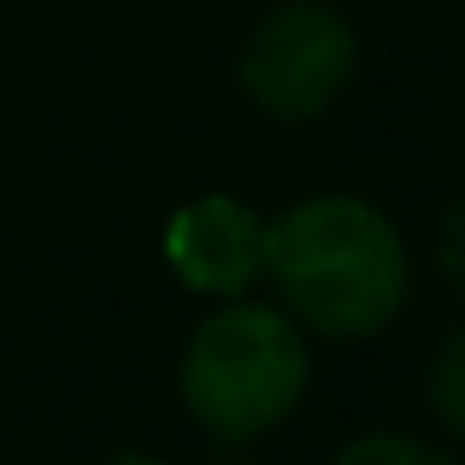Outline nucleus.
<instances>
[{
    "instance_id": "obj_2",
    "label": "nucleus",
    "mask_w": 465,
    "mask_h": 465,
    "mask_svg": "<svg viewBox=\"0 0 465 465\" xmlns=\"http://www.w3.org/2000/svg\"><path fill=\"white\" fill-rule=\"evenodd\" d=\"M312 348L283 307L230 301L189 336L177 389L189 419L218 442H253L307 401Z\"/></svg>"
},
{
    "instance_id": "obj_1",
    "label": "nucleus",
    "mask_w": 465,
    "mask_h": 465,
    "mask_svg": "<svg viewBox=\"0 0 465 465\" xmlns=\"http://www.w3.org/2000/svg\"><path fill=\"white\" fill-rule=\"evenodd\" d=\"M265 272L289 318L318 336H377L412 289L395 218L360 194H312L265 224Z\"/></svg>"
},
{
    "instance_id": "obj_6",
    "label": "nucleus",
    "mask_w": 465,
    "mask_h": 465,
    "mask_svg": "<svg viewBox=\"0 0 465 465\" xmlns=\"http://www.w3.org/2000/svg\"><path fill=\"white\" fill-rule=\"evenodd\" d=\"M341 465H442L448 448L419 442V436H395V430H371V436H353V442L336 448Z\"/></svg>"
},
{
    "instance_id": "obj_4",
    "label": "nucleus",
    "mask_w": 465,
    "mask_h": 465,
    "mask_svg": "<svg viewBox=\"0 0 465 465\" xmlns=\"http://www.w3.org/2000/svg\"><path fill=\"white\" fill-rule=\"evenodd\" d=\"M165 260L194 295H242L265 277V218L236 194H201L171 213Z\"/></svg>"
},
{
    "instance_id": "obj_3",
    "label": "nucleus",
    "mask_w": 465,
    "mask_h": 465,
    "mask_svg": "<svg viewBox=\"0 0 465 465\" xmlns=\"http://www.w3.org/2000/svg\"><path fill=\"white\" fill-rule=\"evenodd\" d=\"M353 65H360L353 24L318 0H289L253 24V35L242 42L236 77L265 118L307 124L341 101V89L353 83Z\"/></svg>"
},
{
    "instance_id": "obj_5",
    "label": "nucleus",
    "mask_w": 465,
    "mask_h": 465,
    "mask_svg": "<svg viewBox=\"0 0 465 465\" xmlns=\"http://www.w3.org/2000/svg\"><path fill=\"white\" fill-rule=\"evenodd\" d=\"M430 412L448 436L465 442V330H454L430 360Z\"/></svg>"
},
{
    "instance_id": "obj_7",
    "label": "nucleus",
    "mask_w": 465,
    "mask_h": 465,
    "mask_svg": "<svg viewBox=\"0 0 465 465\" xmlns=\"http://www.w3.org/2000/svg\"><path fill=\"white\" fill-rule=\"evenodd\" d=\"M436 253H442V272L454 277V283L465 289V194L454 206H448V218H442V242H436Z\"/></svg>"
}]
</instances>
